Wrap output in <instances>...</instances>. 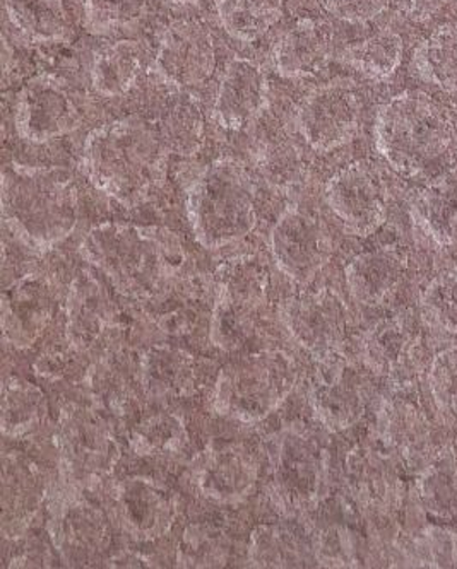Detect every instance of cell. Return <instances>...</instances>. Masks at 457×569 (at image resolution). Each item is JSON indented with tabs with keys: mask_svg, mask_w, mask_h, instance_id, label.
<instances>
[{
	"mask_svg": "<svg viewBox=\"0 0 457 569\" xmlns=\"http://www.w3.org/2000/svg\"><path fill=\"white\" fill-rule=\"evenodd\" d=\"M81 256L117 291L132 298L160 291L186 259L171 231L126 222H103L91 228L81 243Z\"/></svg>",
	"mask_w": 457,
	"mask_h": 569,
	"instance_id": "cell-1",
	"label": "cell"
},
{
	"mask_svg": "<svg viewBox=\"0 0 457 569\" xmlns=\"http://www.w3.org/2000/svg\"><path fill=\"white\" fill-rule=\"evenodd\" d=\"M168 146L148 123L117 120L86 138L82 170L105 196L132 208L163 180Z\"/></svg>",
	"mask_w": 457,
	"mask_h": 569,
	"instance_id": "cell-2",
	"label": "cell"
},
{
	"mask_svg": "<svg viewBox=\"0 0 457 569\" xmlns=\"http://www.w3.org/2000/svg\"><path fill=\"white\" fill-rule=\"evenodd\" d=\"M2 212L24 244L50 250L78 224V190L71 174L59 168L8 164L2 173Z\"/></svg>",
	"mask_w": 457,
	"mask_h": 569,
	"instance_id": "cell-3",
	"label": "cell"
},
{
	"mask_svg": "<svg viewBox=\"0 0 457 569\" xmlns=\"http://www.w3.org/2000/svg\"><path fill=\"white\" fill-rule=\"evenodd\" d=\"M376 148L405 177H418L439 164L456 138L450 111L418 91H406L380 107Z\"/></svg>",
	"mask_w": 457,
	"mask_h": 569,
	"instance_id": "cell-4",
	"label": "cell"
},
{
	"mask_svg": "<svg viewBox=\"0 0 457 569\" xmlns=\"http://www.w3.org/2000/svg\"><path fill=\"white\" fill-rule=\"evenodd\" d=\"M187 212L193 234L208 250L244 240L257 224L256 187L249 171L231 158L209 164L190 187Z\"/></svg>",
	"mask_w": 457,
	"mask_h": 569,
	"instance_id": "cell-5",
	"label": "cell"
},
{
	"mask_svg": "<svg viewBox=\"0 0 457 569\" xmlns=\"http://www.w3.org/2000/svg\"><path fill=\"white\" fill-rule=\"evenodd\" d=\"M295 385V367L279 351L242 356L221 368L216 381L215 409L218 415L240 422L268 418Z\"/></svg>",
	"mask_w": 457,
	"mask_h": 569,
	"instance_id": "cell-6",
	"label": "cell"
},
{
	"mask_svg": "<svg viewBox=\"0 0 457 569\" xmlns=\"http://www.w3.org/2000/svg\"><path fill=\"white\" fill-rule=\"evenodd\" d=\"M266 303V276L242 260L225 274L212 313L211 339L218 348L234 352L246 348L260 322Z\"/></svg>",
	"mask_w": 457,
	"mask_h": 569,
	"instance_id": "cell-7",
	"label": "cell"
},
{
	"mask_svg": "<svg viewBox=\"0 0 457 569\" xmlns=\"http://www.w3.org/2000/svg\"><path fill=\"white\" fill-rule=\"evenodd\" d=\"M361 100L348 82L335 81L312 89L297 110V127L310 148L335 151L360 129Z\"/></svg>",
	"mask_w": 457,
	"mask_h": 569,
	"instance_id": "cell-8",
	"label": "cell"
},
{
	"mask_svg": "<svg viewBox=\"0 0 457 569\" xmlns=\"http://www.w3.org/2000/svg\"><path fill=\"white\" fill-rule=\"evenodd\" d=\"M81 120V110L69 86L56 76H37L19 93L16 129L31 144L63 138L74 132Z\"/></svg>",
	"mask_w": 457,
	"mask_h": 569,
	"instance_id": "cell-9",
	"label": "cell"
},
{
	"mask_svg": "<svg viewBox=\"0 0 457 569\" xmlns=\"http://www.w3.org/2000/svg\"><path fill=\"white\" fill-rule=\"evenodd\" d=\"M62 467L74 485L91 486L112 472L119 448L107 426L90 412L76 411L60 422L57 435Z\"/></svg>",
	"mask_w": 457,
	"mask_h": 569,
	"instance_id": "cell-10",
	"label": "cell"
},
{
	"mask_svg": "<svg viewBox=\"0 0 457 569\" xmlns=\"http://www.w3.org/2000/svg\"><path fill=\"white\" fill-rule=\"evenodd\" d=\"M324 481L319 445L297 429L282 432L272 453V488L279 503L290 511L316 503Z\"/></svg>",
	"mask_w": 457,
	"mask_h": 569,
	"instance_id": "cell-11",
	"label": "cell"
},
{
	"mask_svg": "<svg viewBox=\"0 0 457 569\" xmlns=\"http://www.w3.org/2000/svg\"><path fill=\"white\" fill-rule=\"evenodd\" d=\"M326 200L346 230L358 237L376 233L386 221V187L370 164H348L338 171L326 186Z\"/></svg>",
	"mask_w": 457,
	"mask_h": 569,
	"instance_id": "cell-12",
	"label": "cell"
},
{
	"mask_svg": "<svg viewBox=\"0 0 457 569\" xmlns=\"http://www.w3.org/2000/svg\"><path fill=\"white\" fill-rule=\"evenodd\" d=\"M269 244L278 269L298 284L312 282L331 256V244L320 222L298 208L279 216Z\"/></svg>",
	"mask_w": 457,
	"mask_h": 569,
	"instance_id": "cell-13",
	"label": "cell"
},
{
	"mask_svg": "<svg viewBox=\"0 0 457 569\" xmlns=\"http://www.w3.org/2000/svg\"><path fill=\"white\" fill-rule=\"evenodd\" d=\"M216 67L215 40L199 21H177L158 44L155 72L173 88H190L211 78Z\"/></svg>",
	"mask_w": 457,
	"mask_h": 569,
	"instance_id": "cell-14",
	"label": "cell"
},
{
	"mask_svg": "<svg viewBox=\"0 0 457 569\" xmlns=\"http://www.w3.org/2000/svg\"><path fill=\"white\" fill-rule=\"evenodd\" d=\"M282 320L298 346L320 358H329L345 340V303L329 289L304 292L288 301Z\"/></svg>",
	"mask_w": 457,
	"mask_h": 569,
	"instance_id": "cell-15",
	"label": "cell"
},
{
	"mask_svg": "<svg viewBox=\"0 0 457 569\" xmlns=\"http://www.w3.org/2000/svg\"><path fill=\"white\" fill-rule=\"evenodd\" d=\"M269 103V82L259 63L237 57L228 63L216 93V122L242 130L256 122Z\"/></svg>",
	"mask_w": 457,
	"mask_h": 569,
	"instance_id": "cell-16",
	"label": "cell"
},
{
	"mask_svg": "<svg viewBox=\"0 0 457 569\" xmlns=\"http://www.w3.org/2000/svg\"><path fill=\"white\" fill-rule=\"evenodd\" d=\"M120 526L130 537L152 540L165 536L177 517L176 498L158 482L132 477L116 489Z\"/></svg>",
	"mask_w": 457,
	"mask_h": 569,
	"instance_id": "cell-17",
	"label": "cell"
},
{
	"mask_svg": "<svg viewBox=\"0 0 457 569\" xmlns=\"http://www.w3.org/2000/svg\"><path fill=\"white\" fill-rule=\"evenodd\" d=\"M196 477L206 498L215 503L235 505L252 495L259 470L246 448L228 445L205 453Z\"/></svg>",
	"mask_w": 457,
	"mask_h": 569,
	"instance_id": "cell-18",
	"label": "cell"
},
{
	"mask_svg": "<svg viewBox=\"0 0 457 569\" xmlns=\"http://www.w3.org/2000/svg\"><path fill=\"white\" fill-rule=\"evenodd\" d=\"M332 31L326 22L300 19L276 41L272 62L276 71L288 79L317 74L331 57Z\"/></svg>",
	"mask_w": 457,
	"mask_h": 569,
	"instance_id": "cell-19",
	"label": "cell"
},
{
	"mask_svg": "<svg viewBox=\"0 0 457 569\" xmlns=\"http://www.w3.org/2000/svg\"><path fill=\"white\" fill-rule=\"evenodd\" d=\"M406 260L396 250H374L361 253L346 267V284L361 305H380L401 284Z\"/></svg>",
	"mask_w": 457,
	"mask_h": 569,
	"instance_id": "cell-20",
	"label": "cell"
},
{
	"mask_svg": "<svg viewBox=\"0 0 457 569\" xmlns=\"http://www.w3.org/2000/svg\"><path fill=\"white\" fill-rule=\"evenodd\" d=\"M310 403L319 421L335 431L350 428L364 412V396L357 375L346 368L324 373L310 392Z\"/></svg>",
	"mask_w": 457,
	"mask_h": 569,
	"instance_id": "cell-21",
	"label": "cell"
},
{
	"mask_svg": "<svg viewBox=\"0 0 457 569\" xmlns=\"http://www.w3.org/2000/svg\"><path fill=\"white\" fill-rule=\"evenodd\" d=\"M52 539L63 558L82 565L103 551L107 523L93 507L72 505L53 520Z\"/></svg>",
	"mask_w": 457,
	"mask_h": 569,
	"instance_id": "cell-22",
	"label": "cell"
},
{
	"mask_svg": "<svg viewBox=\"0 0 457 569\" xmlns=\"http://www.w3.org/2000/svg\"><path fill=\"white\" fill-rule=\"evenodd\" d=\"M110 298L91 278H79L68 300V336L79 348H90L110 326Z\"/></svg>",
	"mask_w": 457,
	"mask_h": 569,
	"instance_id": "cell-23",
	"label": "cell"
},
{
	"mask_svg": "<svg viewBox=\"0 0 457 569\" xmlns=\"http://www.w3.org/2000/svg\"><path fill=\"white\" fill-rule=\"evenodd\" d=\"M142 387L157 399H179L193 389V361L187 352L155 346L142 356Z\"/></svg>",
	"mask_w": 457,
	"mask_h": 569,
	"instance_id": "cell-24",
	"label": "cell"
},
{
	"mask_svg": "<svg viewBox=\"0 0 457 569\" xmlns=\"http://www.w3.org/2000/svg\"><path fill=\"white\" fill-rule=\"evenodd\" d=\"M6 9L19 33L37 43L68 41L74 33L63 0H6Z\"/></svg>",
	"mask_w": 457,
	"mask_h": 569,
	"instance_id": "cell-25",
	"label": "cell"
},
{
	"mask_svg": "<svg viewBox=\"0 0 457 569\" xmlns=\"http://www.w3.org/2000/svg\"><path fill=\"white\" fill-rule=\"evenodd\" d=\"M50 318V298L40 281L19 282L4 301V332L18 346H30Z\"/></svg>",
	"mask_w": 457,
	"mask_h": 569,
	"instance_id": "cell-26",
	"label": "cell"
},
{
	"mask_svg": "<svg viewBox=\"0 0 457 569\" xmlns=\"http://www.w3.org/2000/svg\"><path fill=\"white\" fill-rule=\"evenodd\" d=\"M141 67V47L136 41L120 40L95 56L91 82L101 97H122L135 88Z\"/></svg>",
	"mask_w": 457,
	"mask_h": 569,
	"instance_id": "cell-27",
	"label": "cell"
},
{
	"mask_svg": "<svg viewBox=\"0 0 457 569\" xmlns=\"http://www.w3.org/2000/svg\"><path fill=\"white\" fill-rule=\"evenodd\" d=\"M421 228L444 247L457 243V180L439 178L413 206Z\"/></svg>",
	"mask_w": 457,
	"mask_h": 569,
	"instance_id": "cell-28",
	"label": "cell"
},
{
	"mask_svg": "<svg viewBox=\"0 0 457 569\" xmlns=\"http://www.w3.org/2000/svg\"><path fill=\"white\" fill-rule=\"evenodd\" d=\"M413 63L424 81L457 93V27H444L418 47Z\"/></svg>",
	"mask_w": 457,
	"mask_h": 569,
	"instance_id": "cell-29",
	"label": "cell"
},
{
	"mask_svg": "<svg viewBox=\"0 0 457 569\" xmlns=\"http://www.w3.org/2000/svg\"><path fill=\"white\" fill-rule=\"evenodd\" d=\"M216 11L223 30L246 43L265 37L279 16L268 0H218Z\"/></svg>",
	"mask_w": 457,
	"mask_h": 569,
	"instance_id": "cell-30",
	"label": "cell"
},
{
	"mask_svg": "<svg viewBox=\"0 0 457 569\" xmlns=\"http://www.w3.org/2000/svg\"><path fill=\"white\" fill-rule=\"evenodd\" d=\"M405 44L396 31L383 30L354 44L346 57L361 74L377 81L390 78L403 62Z\"/></svg>",
	"mask_w": 457,
	"mask_h": 569,
	"instance_id": "cell-31",
	"label": "cell"
},
{
	"mask_svg": "<svg viewBox=\"0 0 457 569\" xmlns=\"http://www.w3.org/2000/svg\"><path fill=\"white\" fill-rule=\"evenodd\" d=\"M305 558V540L288 527L265 526L252 533L250 561L260 568L304 566Z\"/></svg>",
	"mask_w": 457,
	"mask_h": 569,
	"instance_id": "cell-32",
	"label": "cell"
},
{
	"mask_svg": "<svg viewBox=\"0 0 457 569\" xmlns=\"http://www.w3.org/2000/svg\"><path fill=\"white\" fill-rule=\"evenodd\" d=\"M187 441L186 426L179 416L158 412L139 421L130 432L132 450L145 457H168L182 450Z\"/></svg>",
	"mask_w": 457,
	"mask_h": 569,
	"instance_id": "cell-33",
	"label": "cell"
},
{
	"mask_svg": "<svg viewBox=\"0 0 457 569\" xmlns=\"http://www.w3.org/2000/svg\"><path fill=\"white\" fill-rule=\"evenodd\" d=\"M46 409L43 393L24 381L12 380L4 387L2 429L8 437H21L37 428Z\"/></svg>",
	"mask_w": 457,
	"mask_h": 569,
	"instance_id": "cell-34",
	"label": "cell"
},
{
	"mask_svg": "<svg viewBox=\"0 0 457 569\" xmlns=\"http://www.w3.org/2000/svg\"><path fill=\"white\" fill-rule=\"evenodd\" d=\"M259 168L272 189L287 190L305 177V164L297 146L287 138H275L259 151Z\"/></svg>",
	"mask_w": 457,
	"mask_h": 569,
	"instance_id": "cell-35",
	"label": "cell"
},
{
	"mask_svg": "<svg viewBox=\"0 0 457 569\" xmlns=\"http://www.w3.org/2000/svg\"><path fill=\"white\" fill-rule=\"evenodd\" d=\"M424 310L435 327L457 333V267L437 276L427 286Z\"/></svg>",
	"mask_w": 457,
	"mask_h": 569,
	"instance_id": "cell-36",
	"label": "cell"
},
{
	"mask_svg": "<svg viewBox=\"0 0 457 569\" xmlns=\"http://www.w3.org/2000/svg\"><path fill=\"white\" fill-rule=\"evenodd\" d=\"M148 0H85L86 22L95 33L129 27L146 11Z\"/></svg>",
	"mask_w": 457,
	"mask_h": 569,
	"instance_id": "cell-37",
	"label": "cell"
},
{
	"mask_svg": "<svg viewBox=\"0 0 457 569\" xmlns=\"http://www.w3.org/2000/svg\"><path fill=\"white\" fill-rule=\"evenodd\" d=\"M368 358L372 359L379 370L396 367L406 355L409 346L408 336L401 326L386 322L377 327L376 332L368 339Z\"/></svg>",
	"mask_w": 457,
	"mask_h": 569,
	"instance_id": "cell-38",
	"label": "cell"
},
{
	"mask_svg": "<svg viewBox=\"0 0 457 569\" xmlns=\"http://www.w3.org/2000/svg\"><path fill=\"white\" fill-rule=\"evenodd\" d=\"M430 389L440 409L457 415V349L440 352L435 358Z\"/></svg>",
	"mask_w": 457,
	"mask_h": 569,
	"instance_id": "cell-39",
	"label": "cell"
},
{
	"mask_svg": "<svg viewBox=\"0 0 457 569\" xmlns=\"http://www.w3.org/2000/svg\"><path fill=\"white\" fill-rule=\"evenodd\" d=\"M390 2L393 0H324L332 16L351 24L374 21L390 8Z\"/></svg>",
	"mask_w": 457,
	"mask_h": 569,
	"instance_id": "cell-40",
	"label": "cell"
},
{
	"mask_svg": "<svg viewBox=\"0 0 457 569\" xmlns=\"http://www.w3.org/2000/svg\"><path fill=\"white\" fill-rule=\"evenodd\" d=\"M192 111L189 107L179 108L168 117V141L167 146L177 149L183 154H193V142L201 139V126L193 122Z\"/></svg>",
	"mask_w": 457,
	"mask_h": 569,
	"instance_id": "cell-41",
	"label": "cell"
},
{
	"mask_svg": "<svg viewBox=\"0 0 457 569\" xmlns=\"http://www.w3.org/2000/svg\"><path fill=\"white\" fill-rule=\"evenodd\" d=\"M225 549H221L220 540L212 539L208 533L189 536L186 533V542L182 546V565L186 566H216L223 559Z\"/></svg>",
	"mask_w": 457,
	"mask_h": 569,
	"instance_id": "cell-42",
	"label": "cell"
},
{
	"mask_svg": "<svg viewBox=\"0 0 457 569\" xmlns=\"http://www.w3.org/2000/svg\"><path fill=\"white\" fill-rule=\"evenodd\" d=\"M449 0H408L409 16L415 21H428L446 8Z\"/></svg>",
	"mask_w": 457,
	"mask_h": 569,
	"instance_id": "cell-43",
	"label": "cell"
},
{
	"mask_svg": "<svg viewBox=\"0 0 457 569\" xmlns=\"http://www.w3.org/2000/svg\"><path fill=\"white\" fill-rule=\"evenodd\" d=\"M168 2L177 6H192L198 4L199 0H168Z\"/></svg>",
	"mask_w": 457,
	"mask_h": 569,
	"instance_id": "cell-44",
	"label": "cell"
}]
</instances>
